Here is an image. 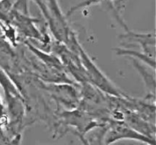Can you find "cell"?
<instances>
[{
  "instance_id": "cell-1",
  "label": "cell",
  "mask_w": 156,
  "mask_h": 145,
  "mask_svg": "<svg viewBox=\"0 0 156 145\" xmlns=\"http://www.w3.org/2000/svg\"><path fill=\"white\" fill-rule=\"evenodd\" d=\"M78 55L79 59L86 72L88 77V83L91 84L94 87L108 94L111 97H127L125 93L119 90L108 78L105 74L99 69L97 65L93 62V61L90 59L85 50L82 48L80 45L78 48Z\"/></svg>"
},
{
  "instance_id": "cell-2",
  "label": "cell",
  "mask_w": 156,
  "mask_h": 145,
  "mask_svg": "<svg viewBox=\"0 0 156 145\" xmlns=\"http://www.w3.org/2000/svg\"><path fill=\"white\" fill-rule=\"evenodd\" d=\"M135 140L147 145H155V139H152L136 132L123 122L110 120L107 123L103 136L105 145H111L120 140Z\"/></svg>"
},
{
  "instance_id": "cell-3",
  "label": "cell",
  "mask_w": 156,
  "mask_h": 145,
  "mask_svg": "<svg viewBox=\"0 0 156 145\" xmlns=\"http://www.w3.org/2000/svg\"><path fill=\"white\" fill-rule=\"evenodd\" d=\"M49 90L52 92V95L60 103L68 106V109H75L79 104L78 94L73 87L67 85H51Z\"/></svg>"
},
{
  "instance_id": "cell-4",
  "label": "cell",
  "mask_w": 156,
  "mask_h": 145,
  "mask_svg": "<svg viewBox=\"0 0 156 145\" xmlns=\"http://www.w3.org/2000/svg\"><path fill=\"white\" fill-rule=\"evenodd\" d=\"M107 1V0H85V1L79 3V4L76 5L75 6L72 7L68 11L66 14V16H70L73 15V13L76 12L77 10L82 9V8L88 7V6H91L94 4H97V3L100 2ZM112 3V5H114V11L115 15H120V11L123 9L125 5V1L126 0H108Z\"/></svg>"
},
{
  "instance_id": "cell-5",
  "label": "cell",
  "mask_w": 156,
  "mask_h": 145,
  "mask_svg": "<svg viewBox=\"0 0 156 145\" xmlns=\"http://www.w3.org/2000/svg\"><path fill=\"white\" fill-rule=\"evenodd\" d=\"M134 66L137 68L138 71L140 72V75L143 78V81H144L145 84H146V87L149 91V96L148 97H152V98H155V75L151 74L149 71L146 69L145 67L141 65L140 62H136V60H133Z\"/></svg>"
},
{
  "instance_id": "cell-6",
  "label": "cell",
  "mask_w": 156,
  "mask_h": 145,
  "mask_svg": "<svg viewBox=\"0 0 156 145\" xmlns=\"http://www.w3.org/2000/svg\"><path fill=\"white\" fill-rule=\"evenodd\" d=\"M115 52L117 53V55H120V56H129L133 57V59H135L134 60H136L137 59L142 60L143 62H144V63H146L150 68H153V70H155V59L150 57L148 55H146L144 53H140V52L137 51H133V50H125V49H116Z\"/></svg>"
},
{
  "instance_id": "cell-7",
  "label": "cell",
  "mask_w": 156,
  "mask_h": 145,
  "mask_svg": "<svg viewBox=\"0 0 156 145\" xmlns=\"http://www.w3.org/2000/svg\"><path fill=\"white\" fill-rule=\"evenodd\" d=\"M0 85L5 91V94H11L20 97L16 87L14 85L12 81L5 74V73L0 68Z\"/></svg>"
},
{
  "instance_id": "cell-8",
  "label": "cell",
  "mask_w": 156,
  "mask_h": 145,
  "mask_svg": "<svg viewBox=\"0 0 156 145\" xmlns=\"http://www.w3.org/2000/svg\"><path fill=\"white\" fill-rule=\"evenodd\" d=\"M7 123V114H6L5 108L4 103L2 100L1 97H0V127L4 126Z\"/></svg>"
},
{
  "instance_id": "cell-9",
  "label": "cell",
  "mask_w": 156,
  "mask_h": 145,
  "mask_svg": "<svg viewBox=\"0 0 156 145\" xmlns=\"http://www.w3.org/2000/svg\"><path fill=\"white\" fill-rule=\"evenodd\" d=\"M1 36H2V28L0 27V37H1Z\"/></svg>"
}]
</instances>
